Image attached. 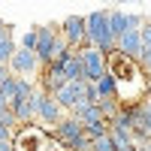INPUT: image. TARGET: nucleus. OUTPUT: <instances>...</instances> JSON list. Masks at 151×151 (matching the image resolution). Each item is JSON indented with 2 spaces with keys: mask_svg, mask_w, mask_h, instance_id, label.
Returning a JSON list of instances; mask_svg holds the SVG:
<instances>
[{
  "mask_svg": "<svg viewBox=\"0 0 151 151\" xmlns=\"http://www.w3.org/2000/svg\"><path fill=\"white\" fill-rule=\"evenodd\" d=\"M67 48H70V42L60 36L58 24H42V27H36V45H33V55H36V60H40V67L52 64V60H55L60 52H67Z\"/></svg>",
  "mask_w": 151,
  "mask_h": 151,
  "instance_id": "1",
  "label": "nucleus"
},
{
  "mask_svg": "<svg viewBox=\"0 0 151 151\" xmlns=\"http://www.w3.org/2000/svg\"><path fill=\"white\" fill-rule=\"evenodd\" d=\"M85 42L100 48L106 58L115 52V36L109 33V21H106V12L97 9L91 15H85Z\"/></svg>",
  "mask_w": 151,
  "mask_h": 151,
  "instance_id": "2",
  "label": "nucleus"
},
{
  "mask_svg": "<svg viewBox=\"0 0 151 151\" xmlns=\"http://www.w3.org/2000/svg\"><path fill=\"white\" fill-rule=\"evenodd\" d=\"M58 139L48 130H40V127H33V124H21V130L12 133V148L15 151H55Z\"/></svg>",
  "mask_w": 151,
  "mask_h": 151,
  "instance_id": "3",
  "label": "nucleus"
},
{
  "mask_svg": "<svg viewBox=\"0 0 151 151\" xmlns=\"http://www.w3.org/2000/svg\"><path fill=\"white\" fill-rule=\"evenodd\" d=\"M79 52V60H82V73H85V82H97L100 76L106 73V55L100 52V48H94V45H79L76 48Z\"/></svg>",
  "mask_w": 151,
  "mask_h": 151,
  "instance_id": "4",
  "label": "nucleus"
},
{
  "mask_svg": "<svg viewBox=\"0 0 151 151\" xmlns=\"http://www.w3.org/2000/svg\"><path fill=\"white\" fill-rule=\"evenodd\" d=\"M33 109H36V118L42 124H58L64 118V109L58 106V100L45 91H36V88H33Z\"/></svg>",
  "mask_w": 151,
  "mask_h": 151,
  "instance_id": "5",
  "label": "nucleus"
},
{
  "mask_svg": "<svg viewBox=\"0 0 151 151\" xmlns=\"http://www.w3.org/2000/svg\"><path fill=\"white\" fill-rule=\"evenodd\" d=\"M6 67H9V73L12 76H33L36 70H40V60H36V55L33 52H27V48H15L12 52V58L6 60Z\"/></svg>",
  "mask_w": 151,
  "mask_h": 151,
  "instance_id": "6",
  "label": "nucleus"
},
{
  "mask_svg": "<svg viewBox=\"0 0 151 151\" xmlns=\"http://www.w3.org/2000/svg\"><path fill=\"white\" fill-rule=\"evenodd\" d=\"M85 133V124L76 118V115H64L58 124H55V130H52V136L60 142V145H67V142H73L76 136H82Z\"/></svg>",
  "mask_w": 151,
  "mask_h": 151,
  "instance_id": "7",
  "label": "nucleus"
},
{
  "mask_svg": "<svg viewBox=\"0 0 151 151\" xmlns=\"http://www.w3.org/2000/svg\"><path fill=\"white\" fill-rule=\"evenodd\" d=\"M106 21H109V33L118 40V36H121L124 30H139L142 15H124V12L112 9V12H106Z\"/></svg>",
  "mask_w": 151,
  "mask_h": 151,
  "instance_id": "8",
  "label": "nucleus"
},
{
  "mask_svg": "<svg viewBox=\"0 0 151 151\" xmlns=\"http://www.w3.org/2000/svg\"><path fill=\"white\" fill-rule=\"evenodd\" d=\"M58 30H60V36L70 42V48L85 45V15H70Z\"/></svg>",
  "mask_w": 151,
  "mask_h": 151,
  "instance_id": "9",
  "label": "nucleus"
},
{
  "mask_svg": "<svg viewBox=\"0 0 151 151\" xmlns=\"http://www.w3.org/2000/svg\"><path fill=\"white\" fill-rule=\"evenodd\" d=\"M115 52L124 55V58H130V60H139V55H142V36H139V30H124L115 40Z\"/></svg>",
  "mask_w": 151,
  "mask_h": 151,
  "instance_id": "10",
  "label": "nucleus"
},
{
  "mask_svg": "<svg viewBox=\"0 0 151 151\" xmlns=\"http://www.w3.org/2000/svg\"><path fill=\"white\" fill-rule=\"evenodd\" d=\"M64 82H67V79H64V73H60L58 64H45V67H40V91L55 94Z\"/></svg>",
  "mask_w": 151,
  "mask_h": 151,
  "instance_id": "11",
  "label": "nucleus"
},
{
  "mask_svg": "<svg viewBox=\"0 0 151 151\" xmlns=\"http://www.w3.org/2000/svg\"><path fill=\"white\" fill-rule=\"evenodd\" d=\"M9 109H12V115H15V121H18V127H21V124H33V121H36L33 94H30V97H24V100H15Z\"/></svg>",
  "mask_w": 151,
  "mask_h": 151,
  "instance_id": "12",
  "label": "nucleus"
},
{
  "mask_svg": "<svg viewBox=\"0 0 151 151\" xmlns=\"http://www.w3.org/2000/svg\"><path fill=\"white\" fill-rule=\"evenodd\" d=\"M70 115H76V118H79L82 124H91V121H100V118H103V115H100V106L97 103H85V106H76L73 112H70ZM106 121V118H103Z\"/></svg>",
  "mask_w": 151,
  "mask_h": 151,
  "instance_id": "13",
  "label": "nucleus"
},
{
  "mask_svg": "<svg viewBox=\"0 0 151 151\" xmlns=\"http://www.w3.org/2000/svg\"><path fill=\"white\" fill-rule=\"evenodd\" d=\"M15 94H18V76H6L3 82H0V97L6 100V103H12V100H15Z\"/></svg>",
  "mask_w": 151,
  "mask_h": 151,
  "instance_id": "14",
  "label": "nucleus"
},
{
  "mask_svg": "<svg viewBox=\"0 0 151 151\" xmlns=\"http://www.w3.org/2000/svg\"><path fill=\"white\" fill-rule=\"evenodd\" d=\"M97 106H100V115H103L106 121H112V118L121 112V103H118V100H100Z\"/></svg>",
  "mask_w": 151,
  "mask_h": 151,
  "instance_id": "15",
  "label": "nucleus"
},
{
  "mask_svg": "<svg viewBox=\"0 0 151 151\" xmlns=\"http://www.w3.org/2000/svg\"><path fill=\"white\" fill-rule=\"evenodd\" d=\"M109 133V121H91V124H85V136H91V139H97V136H106Z\"/></svg>",
  "mask_w": 151,
  "mask_h": 151,
  "instance_id": "16",
  "label": "nucleus"
},
{
  "mask_svg": "<svg viewBox=\"0 0 151 151\" xmlns=\"http://www.w3.org/2000/svg\"><path fill=\"white\" fill-rule=\"evenodd\" d=\"M15 40H12V36H6V40H0V64H6V60L12 58V52H15Z\"/></svg>",
  "mask_w": 151,
  "mask_h": 151,
  "instance_id": "17",
  "label": "nucleus"
},
{
  "mask_svg": "<svg viewBox=\"0 0 151 151\" xmlns=\"http://www.w3.org/2000/svg\"><path fill=\"white\" fill-rule=\"evenodd\" d=\"M91 151H115V145H112V139H109V133H106V136H97V139L91 142Z\"/></svg>",
  "mask_w": 151,
  "mask_h": 151,
  "instance_id": "18",
  "label": "nucleus"
},
{
  "mask_svg": "<svg viewBox=\"0 0 151 151\" xmlns=\"http://www.w3.org/2000/svg\"><path fill=\"white\" fill-rule=\"evenodd\" d=\"M33 45H36V27H30L27 33L21 36V45H18V48H27V52H33Z\"/></svg>",
  "mask_w": 151,
  "mask_h": 151,
  "instance_id": "19",
  "label": "nucleus"
},
{
  "mask_svg": "<svg viewBox=\"0 0 151 151\" xmlns=\"http://www.w3.org/2000/svg\"><path fill=\"white\" fill-rule=\"evenodd\" d=\"M139 67H142L145 73L151 70V42H145V45H142V55H139Z\"/></svg>",
  "mask_w": 151,
  "mask_h": 151,
  "instance_id": "20",
  "label": "nucleus"
},
{
  "mask_svg": "<svg viewBox=\"0 0 151 151\" xmlns=\"http://www.w3.org/2000/svg\"><path fill=\"white\" fill-rule=\"evenodd\" d=\"M142 115H145V127H148V133H151V100L142 103Z\"/></svg>",
  "mask_w": 151,
  "mask_h": 151,
  "instance_id": "21",
  "label": "nucleus"
},
{
  "mask_svg": "<svg viewBox=\"0 0 151 151\" xmlns=\"http://www.w3.org/2000/svg\"><path fill=\"white\" fill-rule=\"evenodd\" d=\"M139 36H142V45H145V42H151V24H145V27L139 30Z\"/></svg>",
  "mask_w": 151,
  "mask_h": 151,
  "instance_id": "22",
  "label": "nucleus"
},
{
  "mask_svg": "<svg viewBox=\"0 0 151 151\" xmlns=\"http://www.w3.org/2000/svg\"><path fill=\"white\" fill-rule=\"evenodd\" d=\"M3 139H12V130H9V127H3V124H0V142H3Z\"/></svg>",
  "mask_w": 151,
  "mask_h": 151,
  "instance_id": "23",
  "label": "nucleus"
},
{
  "mask_svg": "<svg viewBox=\"0 0 151 151\" xmlns=\"http://www.w3.org/2000/svg\"><path fill=\"white\" fill-rule=\"evenodd\" d=\"M0 151H15V148H12V139H3V142H0Z\"/></svg>",
  "mask_w": 151,
  "mask_h": 151,
  "instance_id": "24",
  "label": "nucleus"
},
{
  "mask_svg": "<svg viewBox=\"0 0 151 151\" xmlns=\"http://www.w3.org/2000/svg\"><path fill=\"white\" fill-rule=\"evenodd\" d=\"M6 76H9V67H6V64H0V82H3Z\"/></svg>",
  "mask_w": 151,
  "mask_h": 151,
  "instance_id": "25",
  "label": "nucleus"
},
{
  "mask_svg": "<svg viewBox=\"0 0 151 151\" xmlns=\"http://www.w3.org/2000/svg\"><path fill=\"white\" fill-rule=\"evenodd\" d=\"M115 151H136V145H124V148H115Z\"/></svg>",
  "mask_w": 151,
  "mask_h": 151,
  "instance_id": "26",
  "label": "nucleus"
},
{
  "mask_svg": "<svg viewBox=\"0 0 151 151\" xmlns=\"http://www.w3.org/2000/svg\"><path fill=\"white\" fill-rule=\"evenodd\" d=\"M3 109H9V103H6V100H3V97H0V112H3Z\"/></svg>",
  "mask_w": 151,
  "mask_h": 151,
  "instance_id": "27",
  "label": "nucleus"
},
{
  "mask_svg": "<svg viewBox=\"0 0 151 151\" xmlns=\"http://www.w3.org/2000/svg\"><path fill=\"white\" fill-rule=\"evenodd\" d=\"M145 151H151V139H148V142H145Z\"/></svg>",
  "mask_w": 151,
  "mask_h": 151,
  "instance_id": "28",
  "label": "nucleus"
}]
</instances>
